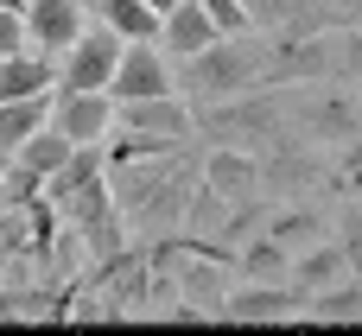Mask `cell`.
Masks as SVG:
<instances>
[{
  "label": "cell",
  "mask_w": 362,
  "mask_h": 336,
  "mask_svg": "<svg viewBox=\"0 0 362 336\" xmlns=\"http://www.w3.org/2000/svg\"><path fill=\"white\" fill-rule=\"evenodd\" d=\"M89 0H25V38H32V51H45V57H64L83 32H89Z\"/></svg>",
  "instance_id": "obj_7"
},
{
  "label": "cell",
  "mask_w": 362,
  "mask_h": 336,
  "mask_svg": "<svg viewBox=\"0 0 362 336\" xmlns=\"http://www.w3.org/2000/svg\"><path fill=\"white\" fill-rule=\"evenodd\" d=\"M0 286H13V254L0 248Z\"/></svg>",
  "instance_id": "obj_26"
},
{
  "label": "cell",
  "mask_w": 362,
  "mask_h": 336,
  "mask_svg": "<svg viewBox=\"0 0 362 336\" xmlns=\"http://www.w3.org/2000/svg\"><path fill=\"white\" fill-rule=\"evenodd\" d=\"M121 51H127V38H121L108 19H89V32H83V38L64 51V64H57V89H108Z\"/></svg>",
  "instance_id": "obj_4"
},
{
  "label": "cell",
  "mask_w": 362,
  "mask_h": 336,
  "mask_svg": "<svg viewBox=\"0 0 362 336\" xmlns=\"http://www.w3.org/2000/svg\"><path fill=\"white\" fill-rule=\"evenodd\" d=\"M293 260H299V254H293V248H280L267 229H261V235H248V241L235 248V273H242V280H286V286H293Z\"/></svg>",
  "instance_id": "obj_16"
},
{
  "label": "cell",
  "mask_w": 362,
  "mask_h": 336,
  "mask_svg": "<svg viewBox=\"0 0 362 336\" xmlns=\"http://www.w3.org/2000/svg\"><path fill=\"white\" fill-rule=\"evenodd\" d=\"M248 6H255V0H248Z\"/></svg>",
  "instance_id": "obj_29"
},
{
  "label": "cell",
  "mask_w": 362,
  "mask_h": 336,
  "mask_svg": "<svg viewBox=\"0 0 362 336\" xmlns=\"http://www.w3.org/2000/svg\"><path fill=\"white\" fill-rule=\"evenodd\" d=\"M286 318H305V292L286 280H248L223 305V324H286Z\"/></svg>",
  "instance_id": "obj_9"
},
{
  "label": "cell",
  "mask_w": 362,
  "mask_h": 336,
  "mask_svg": "<svg viewBox=\"0 0 362 336\" xmlns=\"http://www.w3.org/2000/svg\"><path fill=\"white\" fill-rule=\"evenodd\" d=\"M89 13L108 19L121 38H159V25H165V13H153L146 0H89Z\"/></svg>",
  "instance_id": "obj_18"
},
{
  "label": "cell",
  "mask_w": 362,
  "mask_h": 336,
  "mask_svg": "<svg viewBox=\"0 0 362 336\" xmlns=\"http://www.w3.org/2000/svg\"><path fill=\"white\" fill-rule=\"evenodd\" d=\"M331 184L325 172V152L312 140H280L274 152H261V191L274 203H293V197H318Z\"/></svg>",
  "instance_id": "obj_3"
},
{
  "label": "cell",
  "mask_w": 362,
  "mask_h": 336,
  "mask_svg": "<svg viewBox=\"0 0 362 336\" xmlns=\"http://www.w3.org/2000/svg\"><path fill=\"white\" fill-rule=\"evenodd\" d=\"M337 76L362 83V25H344V57H337Z\"/></svg>",
  "instance_id": "obj_22"
},
{
  "label": "cell",
  "mask_w": 362,
  "mask_h": 336,
  "mask_svg": "<svg viewBox=\"0 0 362 336\" xmlns=\"http://www.w3.org/2000/svg\"><path fill=\"white\" fill-rule=\"evenodd\" d=\"M0 6H13V13H25V0H0Z\"/></svg>",
  "instance_id": "obj_28"
},
{
  "label": "cell",
  "mask_w": 362,
  "mask_h": 336,
  "mask_svg": "<svg viewBox=\"0 0 362 336\" xmlns=\"http://www.w3.org/2000/svg\"><path fill=\"white\" fill-rule=\"evenodd\" d=\"M57 114V89H38V95H13L0 102V152H19L38 127H51Z\"/></svg>",
  "instance_id": "obj_12"
},
{
  "label": "cell",
  "mask_w": 362,
  "mask_h": 336,
  "mask_svg": "<svg viewBox=\"0 0 362 336\" xmlns=\"http://www.w3.org/2000/svg\"><path fill=\"white\" fill-rule=\"evenodd\" d=\"M267 64H274V38L255 32H223L216 44L191 51V57H172L178 70V95L191 108H210V102H229V95H248L267 83Z\"/></svg>",
  "instance_id": "obj_1"
},
{
  "label": "cell",
  "mask_w": 362,
  "mask_h": 336,
  "mask_svg": "<svg viewBox=\"0 0 362 336\" xmlns=\"http://www.w3.org/2000/svg\"><path fill=\"white\" fill-rule=\"evenodd\" d=\"M197 140H204V146L274 152L280 140H293V89L261 83V89H248V95H229V102L197 108Z\"/></svg>",
  "instance_id": "obj_2"
},
{
  "label": "cell",
  "mask_w": 362,
  "mask_h": 336,
  "mask_svg": "<svg viewBox=\"0 0 362 336\" xmlns=\"http://www.w3.org/2000/svg\"><path fill=\"white\" fill-rule=\"evenodd\" d=\"M331 6H337L344 19H362V0H331Z\"/></svg>",
  "instance_id": "obj_25"
},
{
  "label": "cell",
  "mask_w": 362,
  "mask_h": 336,
  "mask_svg": "<svg viewBox=\"0 0 362 336\" xmlns=\"http://www.w3.org/2000/svg\"><path fill=\"white\" fill-rule=\"evenodd\" d=\"M32 38H25V13H13V6H0V57L6 51H25Z\"/></svg>",
  "instance_id": "obj_23"
},
{
  "label": "cell",
  "mask_w": 362,
  "mask_h": 336,
  "mask_svg": "<svg viewBox=\"0 0 362 336\" xmlns=\"http://www.w3.org/2000/svg\"><path fill=\"white\" fill-rule=\"evenodd\" d=\"M337 241L350 248V267H356V280H362V197L344 203V216H337Z\"/></svg>",
  "instance_id": "obj_21"
},
{
  "label": "cell",
  "mask_w": 362,
  "mask_h": 336,
  "mask_svg": "<svg viewBox=\"0 0 362 336\" xmlns=\"http://www.w3.org/2000/svg\"><path fill=\"white\" fill-rule=\"evenodd\" d=\"M197 172H204V184H210L216 197H229V203L267 197V191H261V152H248V146H204Z\"/></svg>",
  "instance_id": "obj_10"
},
{
  "label": "cell",
  "mask_w": 362,
  "mask_h": 336,
  "mask_svg": "<svg viewBox=\"0 0 362 336\" xmlns=\"http://www.w3.org/2000/svg\"><path fill=\"white\" fill-rule=\"evenodd\" d=\"M216 38H223V32H216V19L204 13V0L172 6V13H165V25H159L165 57H191V51H204V44H216Z\"/></svg>",
  "instance_id": "obj_13"
},
{
  "label": "cell",
  "mask_w": 362,
  "mask_h": 336,
  "mask_svg": "<svg viewBox=\"0 0 362 336\" xmlns=\"http://www.w3.org/2000/svg\"><path fill=\"white\" fill-rule=\"evenodd\" d=\"M204 13L216 19V32H255V6L248 0H204Z\"/></svg>",
  "instance_id": "obj_20"
},
{
  "label": "cell",
  "mask_w": 362,
  "mask_h": 336,
  "mask_svg": "<svg viewBox=\"0 0 362 336\" xmlns=\"http://www.w3.org/2000/svg\"><path fill=\"white\" fill-rule=\"evenodd\" d=\"M70 152H76V140H64L57 127H38V133H32V140H25V146H19L13 159H19L25 172H38V178L51 184V172H64V159H70Z\"/></svg>",
  "instance_id": "obj_19"
},
{
  "label": "cell",
  "mask_w": 362,
  "mask_h": 336,
  "mask_svg": "<svg viewBox=\"0 0 362 336\" xmlns=\"http://www.w3.org/2000/svg\"><path fill=\"white\" fill-rule=\"evenodd\" d=\"M356 267H350V248L331 235V241H318V248H305L299 260H293V286L312 299V292H325V286H337V280H350Z\"/></svg>",
  "instance_id": "obj_14"
},
{
  "label": "cell",
  "mask_w": 362,
  "mask_h": 336,
  "mask_svg": "<svg viewBox=\"0 0 362 336\" xmlns=\"http://www.w3.org/2000/svg\"><path fill=\"white\" fill-rule=\"evenodd\" d=\"M172 89H178V70H172L165 44H159V38H127L108 95H115V102H140V95H172Z\"/></svg>",
  "instance_id": "obj_6"
},
{
  "label": "cell",
  "mask_w": 362,
  "mask_h": 336,
  "mask_svg": "<svg viewBox=\"0 0 362 336\" xmlns=\"http://www.w3.org/2000/svg\"><path fill=\"white\" fill-rule=\"evenodd\" d=\"M146 6H153V13H172V6H185V0H146Z\"/></svg>",
  "instance_id": "obj_27"
},
{
  "label": "cell",
  "mask_w": 362,
  "mask_h": 336,
  "mask_svg": "<svg viewBox=\"0 0 362 336\" xmlns=\"http://www.w3.org/2000/svg\"><path fill=\"white\" fill-rule=\"evenodd\" d=\"M305 318H312V324H362V280L350 273V280L312 292V299H305Z\"/></svg>",
  "instance_id": "obj_17"
},
{
  "label": "cell",
  "mask_w": 362,
  "mask_h": 336,
  "mask_svg": "<svg viewBox=\"0 0 362 336\" xmlns=\"http://www.w3.org/2000/svg\"><path fill=\"white\" fill-rule=\"evenodd\" d=\"M38 89H57V64L45 57V51H6L0 57V102H13V95H38Z\"/></svg>",
  "instance_id": "obj_15"
},
{
  "label": "cell",
  "mask_w": 362,
  "mask_h": 336,
  "mask_svg": "<svg viewBox=\"0 0 362 336\" xmlns=\"http://www.w3.org/2000/svg\"><path fill=\"white\" fill-rule=\"evenodd\" d=\"M51 127L76 146H102L115 133V95L108 89H57V114Z\"/></svg>",
  "instance_id": "obj_8"
},
{
  "label": "cell",
  "mask_w": 362,
  "mask_h": 336,
  "mask_svg": "<svg viewBox=\"0 0 362 336\" xmlns=\"http://www.w3.org/2000/svg\"><path fill=\"white\" fill-rule=\"evenodd\" d=\"M337 57H344V25L312 32V38H274L267 83H331L337 76Z\"/></svg>",
  "instance_id": "obj_5"
},
{
  "label": "cell",
  "mask_w": 362,
  "mask_h": 336,
  "mask_svg": "<svg viewBox=\"0 0 362 336\" xmlns=\"http://www.w3.org/2000/svg\"><path fill=\"white\" fill-rule=\"evenodd\" d=\"M267 235H274L280 248L305 254V248L331 241V235H337V222H331V216H325L312 197H293V203H274V216H267Z\"/></svg>",
  "instance_id": "obj_11"
},
{
  "label": "cell",
  "mask_w": 362,
  "mask_h": 336,
  "mask_svg": "<svg viewBox=\"0 0 362 336\" xmlns=\"http://www.w3.org/2000/svg\"><path fill=\"white\" fill-rule=\"evenodd\" d=\"M337 184H344L350 197H362V140H356V146H344V165H337Z\"/></svg>",
  "instance_id": "obj_24"
}]
</instances>
